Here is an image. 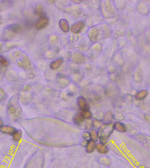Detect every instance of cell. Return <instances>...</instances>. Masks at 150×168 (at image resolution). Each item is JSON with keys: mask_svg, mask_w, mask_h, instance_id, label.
<instances>
[{"mask_svg": "<svg viewBox=\"0 0 150 168\" xmlns=\"http://www.w3.org/2000/svg\"><path fill=\"white\" fill-rule=\"evenodd\" d=\"M94 120L92 119H87L86 120V122L84 125V130L86 131H91L94 129Z\"/></svg>", "mask_w": 150, "mask_h": 168, "instance_id": "27", "label": "cell"}, {"mask_svg": "<svg viewBox=\"0 0 150 168\" xmlns=\"http://www.w3.org/2000/svg\"><path fill=\"white\" fill-rule=\"evenodd\" d=\"M7 28L16 34L20 33L23 31V27L22 25L19 24H15L10 25Z\"/></svg>", "mask_w": 150, "mask_h": 168, "instance_id": "21", "label": "cell"}, {"mask_svg": "<svg viewBox=\"0 0 150 168\" xmlns=\"http://www.w3.org/2000/svg\"><path fill=\"white\" fill-rule=\"evenodd\" d=\"M6 110L8 117L12 121L17 122L21 119L22 110L19 101V94H15L8 100Z\"/></svg>", "mask_w": 150, "mask_h": 168, "instance_id": "2", "label": "cell"}, {"mask_svg": "<svg viewBox=\"0 0 150 168\" xmlns=\"http://www.w3.org/2000/svg\"><path fill=\"white\" fill-rule=\"evenodd\" d=\"M59 26L61 29L65 33H67L69 31V26L68 21L66 19H62L59 22Z\"/></svg>", "mask_w": 150, "mask_h": 168, "instance_id": "20", "label": "cell"}, {"mask_svg": "<svg viewBox=\"0 0 150 168\" xmlns=\"http://www.w3.org/2000/svg\"><path fill=\"white\" fill-rule=\"evenodd\" d=\"M3 47V43L2 42H0V54L2 52Z\"/></svg>", "mask_w": 150, "mask_h": 168, "instance_id": "44", "label": "cell"}, {"mask_svg": "<svg viewBox=\"0 0 150 168\" xmlns=\"http://www.w3.org/2000/svg\"><path fill=\"white\" fill-rule=\"evenodd\" d=\"M74 95V94H73L70 91H63L61 93L60 96L61 99H62L64 101H67L72 97Z\"/></svg>", "mask_w": 150, "mask_h": 168, "instance_id": "29", "label": "cell"}, {"mask_svg": "<svg viewBox=\"0 0 150 168\" xmlns=\"http://www.w3.org/2000/svg\"><path fill=\"white\" fill-rule=\"evenodd\" d=\"M82 139L83 140H87V141H89L91 140V134L90 132L88 131H84L82 132Z\"/></svg>", "mask_w": 150, "mask_h": 168, "instance_id": "38", "label": "cell"}, {"mask_svg": "<svg viewBox=\"0 0 150 168\" xmlns=\"http://www.w3.org/2000/svg\"><path fill=\"white\" fill-rule=\"evenodd\" d=\"M148 95H149V91L147 90H141L136 94L135 96V99L137 101L143 100L148 97Z\"/></svg>", "mask_w": 150, "mask_h": 168, "instance_id": "22", "label": "cell"}, {"mask_svg": "<svg viewBox=\"0 0 150 168\" xmlns=\"http://www.w3.org/2000/svg\"><path fill=\"white\" fill-rule=\"evenodd\" d=\"M144 119L148 122H150V116L146 114L144 116Z\"/></svg>", "mask_w": 150, "mask_h": 168, "instance_id": "42", "label": "cell"}, {"mask_svg": "<svg viewBox=\"0 0 150 168\" xmlns=\"http://www.w3.org/2000/svg\"><path fill=\"white\" fill-rule=\"evenodd\" d=\"M9 61L4 56H0V65L2 67H7L9 65Z\"/></svg>", "mask_w": 150, "mask_h": 168, "instance_id": "32", "label": "cell"}, {"mask_svg": "<svg viewBox=\"0 0 150 168\" xmlns=\"http://www.w3.org/2000/svg\"><path fill=\"white\" fill-rule=\"evenodd\" d=\"M85 27V24L83 21H78L71 27V32L75 34H79L83 30Z\"/></svg>", "mask_w": 150, "mask_h": 168, "instance_id": "11", "label": "cell"}, {"mask_svg": "<svg viewBox=\"0 0 150 168\" xmlns=\"http://www.w3.org/2000/svg\"><path fill=\"white\" fill-rule=\"evenodd\" d=\"M22 131L21 130L18 129L12 136L13 141L16 143L19 142L22 138Z\"/></svg>", "mask_w": 150, "mask_h": 168, "instance_id": "23", "label": "cell"}, {"mask_svg": "<svg viewBox=\"0 0 150 168\" xmlns=\"http://www.w3.org/2000/svg\"><path fill=\"white\" fill-rule=\"evenodd\" d=\"M90 134H91V140L97 142L99 141V134H98V130L96 129L92 130L90 131Z\"/></svg>", "mask_w": 150, "mask_h": 168, "instance_id": "28", "label": "cell"}, {"mask_svg": "<svg viewBox=\"0 0 150 168\" xmlns=\"http://www.w3.org/2000/svg\"><path fill=\"white\" fill-rule=\"evenodd\" d=\"M49 20L46 17H40L35 23L34 27L36 29L38 30L44 29L48 26Z\"/></svg>", "mask_w": 150, "mask_h": 168, "instance_id": "7", "label": "cell"}, {"mask_svg": "<svg viewBox=\"0 0 150 168\" xmlns=\"http://www.w3.org/2000/svg\"><path fill=\"white\" fill-rule=\"evenodd\" d=\"M73 120L75 125L79 127L82 126L84 127L86 119L83 118L80 112H79L74 116L73 118Z\"/></svg>", "mask_w": 150, "mask_h": 168, "instance_id": "10", "label": "cell"}, {"mask_svg": "<svg viewBox=\"0 0 150 168\" xmlns=\"http://www.w3.org/2000/svg\"><path fill=\"white\" fill-rule=\"evenodd\" d=\"M80 113L83 116V118L86 120L87 119H92L93 114L92 113L91 111H79Z\"/></svg>", "mask_w": 150, "mask_h": 168, "instance_id": "31", "label": "cell"}, {"mask_svg": "<svg viewBox=\"0 0 150 168\" xmlns=\"http://www.w3.org/2000/svg\"><path fill=\"white\" fill-rule=\"evenodd\" d=\"M4 125V122L3 120L0 117V128Z\"/></svg>", "mask_w": 150, "mask_h": 168, "instance_id": "43", "label": "cell"}, {"mask_svg": "<svg viewBox=\"0 0 150 168\" xmlns=\"http://www.w3.org/2000/svg\"><path fill=\"white\" fill-rule=\"evenodd\" d=\"M57 80H58L59 83L61 85L62 87H65L70 83L69 80L62 75L58 76Z\"/></svg>", "mask_w": 150, "mask_h": 168, "instance_id": "26", "label": "cell"}, {"mask_svg": "<svg viewBox=\"0 0 150 168\" xmlns=\"http://www.w3.org/2000/svg\"><path fill=\"white\" fill-rule=\"evenodd\" d=\"M93 117L96 119V120H102V121L103 118H104V115L105 114L102 111H97L93 113Z\"/></svg>", "mask_w": 150, "mask_h": 168, "instance_id": "30", "label": "cell"}, {"mask_svg": "<svg viewBox=\"0 0 150 168\" xmlns=\"http://www.w3.org/2000/svg\"><path fill=\"white\" fill-rule=\"evenodd\" d=\"M94 129L99 130L104 125V124H103V121L102 120L95 119V120H94Z\"/></svg>", "mask_w": 150, "mask_h": 168, "instance_id": "36", "label": "cell"}, {"mask_svg": "<svg viewBox=\"0 0 150 168\" xmlns=\"http://www.w3.org/2000/svg\"><path fill=\"white\" fill-rule=\"evenodd\" d=\"M77 105L81 111H90L91 105L88 101L83 96H79L76 100Z\"/></svg>", "mask_w": 150, "mask_h": 168, "instance_id": "4", "label": "cell"}, {"mask_svg": "<svg viewBox=\"0 0 150 168\" xmlns=\"http://www.w3.org/2000/svg\"><path fill=\"white\" fill-rule=\"evenodd\" d=\"M114 119V114L111 111H108L106 112L104 115V118L103 119V122L104 125H110L112 124Z\"/></svg>", "mask_w": 150, "mask_h": 168, "instance_id": "17", "label": "cell"}, {"mask_svg": "<svg viewBox=\"0 0 150 168\" xmlns=\"http://www.w3.org/2000/svg\"><path fill=\"white\" fill-rule=\"evenodd\" d=\"M113 11L112 6L110 4L108 3V1L103 3L102 4V12L105 18L109 17V15H111V13Z\"/></svg>", "mask_w": 150, "mask_h": 168, "instance_id": "13", "label": "cell"}, {"mask_svg": "<svg viewBox=\"0 0 150 168\" xmlns=\"http://www.w3.org/2000/svg\"><path fill=\"white\" fill-rule=\"evenodd\" d=\"M19 76L23 80H26L28 78L27 74L25 72L21 71L19 73Z\"/></svg>", "mask_w": 150, "mask_h": 168, "instance_id": "40", "label": "cell"}, {"mask_svg": "<svg viewBox=\"0 0 150 168\" xmlns=\"http://www.w3.org/2000/svg\"><path fill=\"white\" fill-rule=\"evenodd\" d=\"M72 60L73 62L77 64H81L84 63L85 58L83 55L78 52L73 53L72 55Z\"/></svg>", "mask_w": 150, "mask_h": 168, "instance_id": "14", "label": "cell"}, {"mask_svg": "<svg viewBox=\"0 0 150 168\" xmlns=\"http://www.w3.org/2000/svg\"><path fill=\"white\" fill-rule=\"evenodd\" d=\"M16 35L15 32L7 28L0 34V40L4 41H9L13 40Z\"/></svg>", "mask_w": 150, "mask_h": 168, "instance_id": "8", "label": "cell"}, {"mask_svg": "<svg viewBox=\"0 0 150 168\" xmlns=\"http://www.w3.org/2000/svg\"><path fill=\"white\" fill-rule=\"evenodd\" d=\"M4 22L2 20V16L1 15H0V25H2L3 24Z\"/></svg>", "mask_w": 150, "mask_h": 168, "instance_id": "45", "label": "cell"}, {"mask_svg": "<svg viewBox=\"0 0 150 168\" xmlns=\"http://www.w3.org/2000/svg\"><path fill=\"white\" fill-rule=\"evenodd\" d=\"M6 79L10 82H18L19 81V76L16 72L13 70H8L6 71Z\"/></svg>", "mask_w": 150, "mask_h": 168, "instance_id": "12", "label": "cell"}, {"mask_svg": "<svg viewBox=\"0 0 150 168\" xmlns=\"http://www.w3.org/2000/svg\"><path fill=\"white\" fill-rule=\"evenodd\" d=\"M135 138L144 147L150 150V136L143 133L136 134Z\"/></svg>", "mask_w": 150, "mask_h": 168, "instance_id": "6", "label": "cell"}, {"mask_svg": "<svg viewBox=\"0 0 150 168\" xmlns=\"http://www.w3.org/2000/svg\"><path fill=\"white\" fill-rule=\"evenodd\" d=\"M114 119L117 121L122 122L125 119V116L120 113H116L114 114Z\"/></svg>", "mask_w": 150, "mask_h": 168, "instance_id": "33", "label": "cell"}, {"mask_svg": "<svg viewBox=\"0 0 150 168\" xmlns=\"http://www.w3.org/2000/svg\"><path fill=\"white\" fill-rule=\"evenodd\" d=\"M35 13L40 17L45 16L46 13L44 7L41 4L36 5L35 9Z\"/></svg>", "mask_w": 150, "mask_h": 168, "instance_id": "24", "label": "cell"}, {"mask_svg": "<svg viewBox=\"0 0 150 168\" xmlns=\"http://www.w3.org/2000/svg\"><path fill=\"white\" fill-rule=\"evenodd\" d=\"M97 143L95 142L90 140L88 141V146L86 147V152L87 153L91 154L95 152L96 150Z\"/></svg>", "mask_w": 150, "mask_h": 168, "instance_id": "19", "label": "cell"}, {"mask_svg": "<svg viewBox=\"0 0 150 168\" xmlns=\"http://www.w3.org/2000/svg\"><path fill=\"white\" fill-rule=\"evenodd\" d=\"M9 57L13 63L27 72L29 79L35 78L36 74V70L31 60L26 54L19 49H13L9 53Z\"/></svg>", "mask_w": 150, "mask_h": 168, "instance_id": "1", "label": "cell"}, {"mask_svg": "<svg viewBox=\"0 0 150 168\" xmlns=\"http://www.w3.org/2000/svg\"><path fill=\"white\" fill-rule=\"evenodd\" d=\"M63 63V60L61 58L52 61L50 64L49 67L51 69L57 70L61 66Z\"/></svg>", "mask_w": 150, "mask_h": 168, "instance_id": "25", "label": "cell"}, {"mask_svg": "<svg viewBox=\"0 0 150 168\" xmlns=\"http://www.w3.org/2000/svg\"><path fill=\"white\" fill-rule=\"evenodd\" d=\"M114 130L113 123L110 125H104L101 128L98 130L99 142L107 145L108 140Z\"/></svg>", "mask_w": 150, "mask_h": 168, "instance_id": "3", "label": "cell"}, {"mask_svg": "<svg viewBox=\"0 0 150 168\" xmlns=\"http://www.w3.org/2000/svg\"><path fill=\"white\" fill-rule=\"evenodd\" d=\"M114 130L120 133H125L127 132V128L126 125L122 122L116 121L113 124Z\"/></svg>", "mask_w": 150, "mask_h": 168, "instance_id": "16", "label": "cell"}, {"mask_svg": "<svg viewBox=\"0 0 150 168\" xmlns=\"http://www.w3.org/2000/svg\"><path fill=\"white\" fill-rule=\"evenodd\" d=\"M98 31L96 28H93L89 31L88 37L91 41L95 43L97 41L98 37Z\"/></svg>", "mask_w": 150, "mask_h": 168, "instance_id": "18", "label": "cell"}, {"mask_svg": "<svg viewBox=\"0 0 150 168\" xmlns=\"http://www.w3.org/2000/svg\"><path fill=\"white\" fill-rule=\"evenodd\" d=\"M7 95L4 89L0 87V102H3L6 99Z\"/></svg>", "mask_w": 150, "mask_h": 168, "instance_id": "37", "label": "cell"}, {"mask_svg": "<svg viewBox=\"0 0 150 168\" xmlns=\"http://www.w3.org/2000/svg\"><path fill=\"white\" fill-rule=\"evenodd\" d=\"M89 141L87 140H83V141L80 143V145L82 147H85L86 148L88 146V143Z\"/></svg>", "mask_w": 150, "mask_h": 168, "instance_id": "41", "label": "cell"}, {"mask_svg": "<svg viewBox=\"0 0 150 168\" xmlns=\"http://www.w3.org/2000/svg\"><path fill=\"white\" fill-rule=\"evenodd\" d=\"M99 162L102 164V165H105V166H109L111 164L110 159L107 157H102L101 158H99Z\"/></svg>", "mask_w": 150, "mask_h": 168, "instance_id": "35", "label": "cell"}, {"mask_svg": "<svg viewBox=\"0 0 150 168\" xmlns=\"http://www.w3.org/2000/svg\"><path fill=\"white\" fill-rule=\"evenodd\" d=\"M19 101L24 105L30 104L32 101L33 96L32 93L29 91H22L19 95Z\"/></svg>", "mask_w": 150, "mask_h": 168, "instance_id": "5", "label": "cell"}, {"mask_svg": "<svg viewBox=\"0 0 150 168\" xmlns=\"http://www.w3.org/2000/svg\"><path fill=\"white\" fill-rule=\"evenodd\" d=\"M96 150L99 154L101 155H106L109 153V148L106 144H103L100 142L97 143Z\"/></svg>", "mask_w": 150, "mask_h": 168, "instance_id": "15", "label": "cell"}, {"mask_svg": "<svg viewBox=\"0 0 150 168\" xmlns=\"http://www.w3.org/2000/svg\"><path fill=\"white\" fill-rule=\"evenodd\" d=\"M16 128L8 125H4L0 128V132L5 135L13 136L17 130Z\"/></svg>", "mask_w": 150, "mask_h": 168, "instance_id": "9", "label": "cell"}, {"mask_svg": "<svg viewBox=\"0 0 150 168\" xmlns=\"http://www.w3.org/2000/svg\"><path fill=\"white\" fill-rule=\"evenodd\" d=\"M31 85L30 84H27L22 87V91H29L31 89Z\"/></svg>", "mask_w": 150, "mask_h": 168, "instance_id": "39", "label": "cell"}, {"mask_svg": "<svg viewBox=\"0 0 150 168\" xmlns=\"http://www.w3.org/2000/svg\"><path fill=\"white\" fill-rule=\"evenodd\" d=\"M19 43L18 42H7L6 44V48L7 49H13L14 48L18 47Z\"/></svg>", "mask_w": 150, "mask_h": 168, "instance_id": "34", "label": "cell"}]
</instances>
